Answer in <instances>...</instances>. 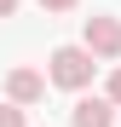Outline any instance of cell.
<instances>
[{
    "label": "cell",
    "mask_w": 121,
    "mask_h": 127,
    "mask_svg": "<svg viewBox=\"0 0 121 127\" xmlns=\"http://www.w3.org/2000/svg\"><path fill=\"white\" fill-rule=\"evenodd\" d=\"M0 127H29V121H23V110H17V104H0Z\"/></svg>",
    "instance_id": "5b68a950"
},
{
    "label": "cell",
    "mask_w": 121,
    "mask_h": 127,
    "mask_svg": "<svg viewBox=\"0 0 121 127\" xmlns=\"http://www.w3.org/2000/svg\"><path fill=\"white\" fill-rule=\"evenodd\" d=\"M12 12H17V0H0V17H12Z\"/></svg>",
    "instance_id": "ba28073f"
},
{
    "label": "cell",
    "mask_w": 121,
    "mask_h": 127,
    "mask_svg": "<svg viewBox=\"0 0 121 127\" xmlns=\"http://www.w3.org/2000/svg\"><path fill=\"white\" fill-rule=\"evenodd\" d=\"M104 98H110V104H115V110H121V69L110 75V93H104Z\"/></svg>",
    "instance_id": "8992f818"
},
{
    "label": "cell",
    "mask_w": 121,
    "mask_h": 127,
    "mask_svg": "<svg viewBox=\"0 0 121 127\" xmlns=\"http://www.w3.org/2000/svg\"><path fill=\"white\" fill-rule=\"evenodd\" d=\"M92 69H98V64H92V52L87 46H58L52 52V81H58V87H69V93H81V87H87V81H92Z\"/></svg>",
    "instance_id": "6da1fadb"
},
{
    "label": "cell",
    "mask_w": 121,
    "mask_h": 127,
    "mask_svg": "<svg viewBox=\"0 0 121 127\" xmlns=\"http://www.w3.org/2000/svg\"><path fill=\"white\" fill-rule=\"evenodd\" d=\"M81 46H87L92 58H121V17H87Z\"/></svg>",
    "instance_id": "7a4b0ae2"
},
{
    "label": "cell",
    "mask_w": 121,
    "mask_h": 127,
    "mask_svg": "<svg viewBox=\"0 0 121 127\" xmlns=\"http://www.w3.org/2000/svg\"><path fill=\"white\" fill-rule=\"evenodd\" d=\"M69 121H75V127H115V104H110V98H75Z\"/></svg>",
    "instance_id": "277c9868"
},
{
    "label": "cell",
    "mask_w": 121,
    "mask_h": 127,
    "mask_svg": "<svg viewBox=\"0 0 121 127\" xmlns=\"http://www.w3.org/2000/svg\"><path fill=\"white\" fill-rule=\"evenodd\" d=\"M40 6H46V12H75L81 0H40Z\"/></svg>",
    "instance_id": "52a82bcc"
},
{
    "label": "cell",
    "mask_w": 121,
    "mask_h": 127,
    "mask_svg": "<svg viewBox=\"0 0 121 127\" xmlns=\"http://www.w3.org/2000/svg\"><path fill=\"white\" fill-rule=\"evenodd\" d=\"M46 98V75L40 69H12L6 75V104H17V110H29V104Z\"/></svg>",
    "instance_id": "3957f363"
}]
</instances>
